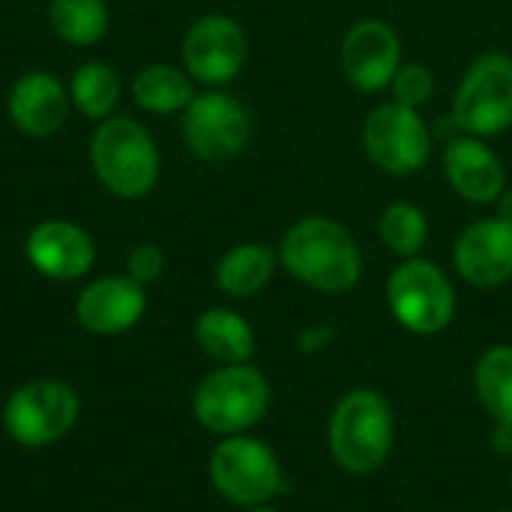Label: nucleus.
<instances>
[{
    "instance_id": "nucleus-1",
    "label": "nucleus",
    "mask_w": 512,
    "mask_h": 512,
    "mask_svg": "<svg viewBox=\"0 0 512 512\" xmlns=\"http://www.w3.org/2000/svg\"><path fill=\"white\" fill-rule=\"evenodd\" d=\"M279 267L318 294H348L363 279V249L333 216H303L279 240Z\"/></svg>"
},
{
    "instance_id": "nucleus-2",
    "label": "nucleus",
    "mask_w": 512,
    "mask_h": 512,
    "mask_svg": "<svg viewBox=\"0 0 512 512\" xmlns=\"http://www.w3.org/2000/svg\"><path fill=\"white\" fill-rule=\"evenodd\" d=\"M396 444V414L384 393L372 387L348 390L330 411L327 447L333 462L351 477L381 471Z\"/></svg>"
},
{
    "instance_id": "nucleus-3",
    "label": "nucleus",
    "mask_w": 512,
    "mask_h": 512,
    "mask_svg": "<svg viewBox=\"0 0 512 512\" xmlns=\"http://www.w3.org/2000/svg\"><path fill=\"white\" fill-rule=\"evenodd\" d=\"M273 390L261 369L252 363L219 366L207 372L192 393V414L210 435H246L270 411Z\"/></svg>"
},
{
    "instance_id": "nucleus-4",
    "label": "nucleus",
    "mask_w": 512,
    "mask_h": 512,
    "mask_svg": "<svg viewBox=\"0 0 512 512\" xmlns=\"http://www.w3.org/2000/svg\"><path fill=\"white\" fill-rule=\"evenodd\" d=\"M384 300L393 321L414 336L444 333L459 309V294L447 270L420 255L393 267L384 285Z\"/></svg>"
},
{
    "instance_id": "nucleus-5",
    "label": "nucleus",
    "mask_w": 512,
    "mask_h": 512,
    "mask_svg": "<svg viewBox=\"0 0 512 512\" xmlns=\"http://www.w3.org/2000/svg\"><path fill=\"white\" fill-rule=\"evenodd\" d=\"M207 477L216 495L240 510L273 504L285 489V471L276 450L249 432L228 435L213 447Z\"/></svg>"
},
{
    "instance_id": "nucleus-6",
    "label": "nucleus",
    "mask_w": 512,
    "mask_h": 512,
    "mask_svg": "<svg viewBox=\"0 0 512 512\" xmlns=\"http://www.w3.org/2000/svg\"><path fill=\"white\" fill-rule=\"evenodd\" d=\"M99 183L117 198H144L159 180V150L150 132L129 117H108L90 138Z\"/></svg>"
},
{
    "instance_id": "nucleus-7",
    "label": "nucleus",
    "mask_w": 512,
    "mask_h": 512,
    "mask_svg": "<svg viewBox=\"0 0 512 512\" xmlns=\"http://www.w3.org/2000/svg\"><path fill=\"white\" fill-rule=\"evenodd\" d=\"M450 120L459 132L498 138L512 126V54L486 51L459 78Z\"/></svg>"
},
{
    "instance_id": "nucleus-8",
    "label": "nucleus",
    "mask_w": 512,
    "mask_h": 512,
    "mask_svg": "<svg viewBox=\"0 0 512 512\" xmlns=\"http://www.w3.org/2000/svg\"><path fill=\"white\" fill-rule=\"evenodd\" d=\"M360 144L369 162L390 177L420 174L435 153V135L420 108H408L393 99L366 114Z\"/></svg>"
},
{
    "instance_id": "nucleus-9",
    "label": "nucleus",
    "mask_w": 512,
    "mask_h": 512,
    "mask_svg": "<svg viewBox=\"0 0 512 512\" xmlns=\"http://www.w3.org/2000/svg\"><path fill=\"white\" fill-rule=\"evenodd\" d=\"M81 417L78 393L63 381H30L9 393L3 405L6 435L27 447L42 450L63 441Z\"/></svg>"
},
{
    "instance_id": "nucleus-10",
    "label": "nucleus",
    "mask_w": 512,
    "mask_h": 512,
    "mask_svg": "<svg viewBox=\"0 0 512 512\" xmlns=\"http://www.w3.org/2000/svg\"><path fill=\"white\" fill-rule=\"evenodd\" d=\"M183 141L201 162H231L252 141V114L237 96L210 87L183 111Z\"/></svg>"
},
{
    "instance_id": "nucleus-11",
    "label": "nucleus",
    "mask_w": 512,
    "mask_h": 512,
    "mask_svg": "<svg viewBox=\"0 0 512 512\" xmlns=\"http://www.w3.org/2000/svg\"><path fill=\"white\" fill-rule=\"evenodd\" d=\"M249 60L246 30L222 12L201 15L183 36V66L192 81L207 87L231 84Z\"/></svg>"
},
{
    "instance_id": "nucleus-12",
    "label": "nucleus",
    "mask_w": 512,
    "mask_h": 512,
    "mask_svg": "<svg viewBox=\"0 0 512 512\" xmlns=\"http://www.w3.org/2000/svg\"><path fill=\"white\" fill-rule=\"evenodd\" d=\"M402 63V36L387 18L369 15L345 30L339 45V66L357 93L390 90Z\"/></svg>"
},
{
    "instance_id": "nucleus-13",
    "label": "nucleus",
    "mask_w": 512,
    "mask_h": 512,
    "mask_svg": "<svg viewBox=\"0 0 512 512\" xmlns=\"http://www.w3.org/2000/svg\"><path fill=\"white\" fill-rule=\"evenodd\" d=\"M456 276L480 291L512 282V216H483L465 225L453 243Z\"/></svg>"
},
{
    "instance_id": "nucleus-14",
    "label": "nucleus",
    "mask_w": 512,
    "mask_h": 512,
    "mask_svg": "<svg viewBox=\"0 0 512 512\" xmlns=\"http://www.w3.org/2000/svg\"><path fill=\"white\" fill-rule=\"evenodd\" d=\"M441 171L450 189L477 207L498 204L507 192V168L501 156L489 147L486 138L477 135H453L441 153Z\"/></svg>"
},
{
    "instance_id": "nucleus-15",
    "label": "nucleus",
    "mask_w": 512,
    "mask_h": 512,
    "mask_svg": "<svg viewBox=\"0 0 512 512\" xmlns=\"http://www.w3.org/2000/svg\"><path fill=\"white\" fill-rule=\"evenodd\" d=\"M24 255L39 276L54 282H75L90 273L96 246L81 225L66 219H45L27 234Z\"/></svg>"
},
{
    "instance_id": "nucleus-16",
    "label": "nucleus",
    "mask_w": 512,
    "mask_h": 512,
    "mask_svg": "<svg viewBox=\"0 0 512 512\" xmlns=\"http://www.w3.org/2000/svg\"><path fill=\"white\" fill-rule=\"evenodd\" d=\"M144 309V285L132 276H102L75 300V318L93 336H120L132 330L144 318Z\"/></svg>"
},
{
    "instance_id": "nucleus-17",
    "label": "nucleus",
    "mask_w": 512,
    "mask_h": 512,
    "mask_svg": "<svg viewBox=\"0 0 512 512\" xmlns=\"http://www.w3.org/2000/svg\"><path fill=\"white\" fill-rule=\"evenodd\" d=\"M69 93L51 72H27L9 90V117L27 135H51L66 123Z\"/></svg>"
},
{
    "instance_id": "nucleus-18",
    "label": "nucleus",
    "mask_w": 512,
    "mask_h": 512,
    "mask_svg": "<svg viewBox=\"0 0 512 512\" xmlns=\"http://www.w3.org/2000/svg\"><path fill=\"white\" fill-rule=\"evenodd\" d=\"M192 336H195L198 348L219 366L252 363L255 348H258L255 327L249 324V318H243L240 312L225 309V306H213V309L201 312L192 327Z\"/></svg>"
},
{
    "instance_id": "nucleus-19",
    "label": "nucleus",
    "mask_w": 512,
    "mask_h": 512,
    "mask_svg": "<svg viewBox=\"0 0 512 512\" xmlns=\"http://www.w3.org/2000/svg\"><path fill=\"white\" fill-rule=\"evenodd\" d=\"M279 270V252L267 243H240L228 249L216 264V285L225 297L261 294Z\"/></svg>"
},
{
    "instance_id": "nucleus-20",
    "label": "nucleus",
    "mask_w": 512,
    "mask_h": 512,
    "mask_svg": "<svg viewBox=\"0 0 512 512\" xmlns=\"http://www.w3.org/2000/svg\"><path fill=\"white\" fill-rule=\"evenodd\" d=\"M132 96H135V105L150 114H174V111L189 108V102L195 99V87L183 69L153 63L135 75Z\"/></svg>"
},
{
    "instance_id": "nucleus-21",
    "label": "nucleus",
    "mask_w": 512,
    "mask_h": 512,
    "mask_svg": "<svg viewBox=\"0 0 512 512\" xmlns=\"http://www.w3.org/2000/svg\"><path fill=\"white\" fill-rule=\"evenodd\" d=\"M474 393L495 423L512 426V345H492L477 357Z\"/></svg>"
},
{
    "instance_id": "nucleus-22",
    "label": "nucleus",
    "mask_w": 512,
    "mask_h": 512,
    "mask_svg": "<svg viewBox=\"0 0 512 512\" xmlns=\"http://www.w3.org/2000/svg\"><path fill=\"white\" fill-rule=\"evenodd\" d=\"M378 240L399 261L417 258L429 240V216L414 201H393L378 216Z\"/></svg>"
},
{
    "instance_id": "nucleus-23",
    "label": "nucleus",
    "mask_w": 512,
    "mask_h": 512,
    "mask_svg": "<svg viewBox=\"0 0 512 512\" xmlns=\"http://www.w3.org/2000/svg\"><path fill=\"white\" fill-rule=\"evenodd\" d=\"M69 102L90 120H108L120 102L117 72L102 60L81 63L69 81Z\"/></svg>"
},
{
    "instance_id": "nucleus-24",
    "label": "nucleus",
    "mask_w": 512,
    "mask_h": 512,
    "mask_svg": "<svg viewBox=\"0 0 512 512\" xmlns=\"http://www.w3.org/2000/svg\"><path fill=\"white\" fill-rule=\"evenodd\" d=\"M48 21L63 42L93 45L108 30V6L105 0H51Z\"/></svg>"
},
{
    "instance_id": "nucleus-25",
    "label": "nucleus",
    "mask_w": 512,
    "mask_h": 512,
    "mask_svg": "<svg viewBox=\"0 0 512 512\" xmlns=\"http://www.w3.org/2000/svg\"><path fill=\"white\" fill-rule=\"evenodd\" d=\"M435 87H438V81H435L432 66L411 60V63H402L399 66V72H396V78L390 84V93H393V102H399V105L423 108V105L432 102Z\"/></svg>"
},
{
    "instance_id": "nucleus-26",
    "label": "nucleus",
    "mask_w": 512,
    "mask_h": 512,
    "mask_svg": "<svg viewBox=\"0 0 512 512\" xmlns=\"http://www.w3.org/2000/svg\"><path fill=\"white\" fill-rule=\"evenodd\" d=\"M165 273V252L156 243H141L129 252L126 261V276H132L141 285H153L159 282Z\"/></svg>"
},
{
    "instance_id": "nucleus-27",
    "label": "nucleus",
    "mask_w": 512,
    "mask_h": 512,
    "mask_svg": "<svg viewBox=\"0 0 512 512\" xmlns=\"http://www.w3.org/2000/svg\"><path fill=\"white\" fill-rule=\"evenodd\" d=\"M333 339H336V330L333 327H306L297 336V345H300V351L312 354V351H324Z\"/></svg>"
},
{
    "instance_id": "nucleus-28",
    "label": "nucleus",
    "mask_w": 512,
    "mask_h": 512,
    "mask_svg": "<svg viewBox=\"0 0 512 512\" xmlns=\"http://www.w3.org/2000/svg\"><path fill=\"white\" fill-rule=\"evenodd\" d=\"M243 512H279L273 504H264V507H249V510H243Z\"/></svg>"
},
{
    "instance_id": "nucleus-29",
    "label": "nucleus",
    "mask_w": 512,
    "mask_h": 512,
    "mask_svg": "<svg viewBox=\"0 0 512 512\" xmlns=\"http://www.w3.org/2000/svg\"><path fill=\"white\" fill-rule=\"evenodd\" d=\"M495 512H512V507H510V510H495Z\"/></svg>"
},
{
    "instance_id": "nucleus-30",
    "label": "nucleus",
    "mask_w": 512,
    "mask_h": 512,
    "mask_svg": "<svg viewBox=\"0 0 512 512\" xmlns=\"http://www.w3.org/2000/svg\"><path fill=\"white\" fill-rule=\"evenodd\" d=\"M510 489H512V474H510Z\"/></svg>"
}]
</instances>
